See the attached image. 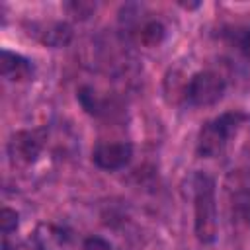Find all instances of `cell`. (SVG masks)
Here are the masks:
<instances>
[{"label": "cell", "instance_id": "6da1fadb", "mask_svg": "<svg viewBox=\"0 0 250 250\" xmlns=\"http://www.w3.org/2000/svg\"><path fill=\"white\" fill-rule=\"evenodd\" d=\"M191 199H193V229L195 236L203 244H211L219 232L217 215V191L215 180L205 172H195L191 178Z\"/></svg>", "mask_w": 250, "mask_h": 250}, {"label": "cell", "instance_id": "7a4b0ae2", "mask_svg": "<svg viewBox=\"0 0 250 250\" xmlns=\"http://www.w3.org/2000/svg\"><path fill=\"white\" fill-rule=\"evenodd\" d=\"M250 123V115L242 111H227L207 121L197 137V152L205 158L221 156L230 141Z\"/></svg>", "mask_w": 250, "mask_h": 250}, {"label": "cell", "instance_id": "3957f363", "mask_svg": "<svg viewBox=\"0 0 250 250\" xmlns=\"http://www.w3.org/2000/svg\"><path fill=\"white\" fill-rule=\"evenodd\" d=\"M227 92V80L217 70H199L189 76L184 98L193 107H209L215 105Z\"/></svg>", "mask_w": 250, "mask_h": 250}, {"label": "cell", "instance_id": "277c9868", "mask_svg": "<svg viewBox=\"0 0 250 250\" xmlns=\"http://www.w3.org/2000/svg\"><path fill=\"white\" fill-rule=\"evenodd\" d=\"M43 146H45V131L43 129L18 131L12 135V139L8 143V154L14 164L29 166L39 158Z\"/></svg>", "mask_w": 250, "mask_h": 250}, {"label": "cell", "instance_id": "5b68a950", "mask_svg": "<svg viewBox=\"0 0 250 250\" xmlns=\"http://www.w3.org/2000/svg\"><path fill=\"white\" fill-rule=\"evenodd\" d=\"M133 158V145L127 141H104L92 150V162L107 172L125 168Z\"/></svg>", "mask_w": 250, "mask_h": 250}, {"label": "cell", "instance_id": "8992f818", "mask_svg": "<svg viewBox=\"0 0 250 250\" xmlns=\"http://www.w3.org/2000/svg\"><path fill=\"white\" fill-rule=\"evenodd\" d=\"M70 232L55 223H39L29 236V250H70Z\"/></svg>", "mask_w": 250, "mask_h": 250}, {"label": "cell", "instance_id": "52a82bcc", "mask_svg": "<svg viewBox=\"0 0 250 250\" xmlns=\"http://www.w3.org/2000/svg\"><path fill=\"white\" fill-rule=\"evenodd\" d=\"M127 31L145 47H156L166 37V25L158 18H127Z\"/></svg>", "mask_w": 250, "mask_h": 250}, {"label": "cell", "instance_id": "ba28073f", "mask_svg": "<svg viewBox=\"0 0 250 250\" xmlns=\"http://www.w3.org/2000/svg\"><path fill=\"white\" fill-rule=\"evenodd\" d=\"M0 68H2V76L6 80H12V82H23V80H29L33 76V62L20 55V53H14V51H8V49H2V59H0Z\"/></svg>", "mask_w": 250, "mask_h": 250}, {"label": "cell", "instance_id": "9c48e42d", "mask_svg": "<svg viewBox=\"0 0 250 250\" xmlns=\"http://www.w3.org/2000/svg\"><path fill=\"white\" fill-rule=\"evenodd\" d=\"M229 191H230V201H232L234 211L246 223H250V176L236 174L234 186H230Z\"/></svg>", "mask_w": 250, "mask_h": 250}, {"label": "cell", "instance_id": "30bf717a", "mask_svg": "<svg viewBox=\"0 0 250 250\" xmlns=\"http://www.w3.org/2000/svg\"><path fill=\"white\" fill-rule=\"evenodd\" d=\"M41 41L45 45H51V47H62L70 41V27L62 21H55V23H49L41 35Z\"/></svg>", "mask_w": 250, "mask_h": 250}, {"label": "cell", "instance_id": "8fae6325", "mask_svg": "<svg viewBox=\"0 0 250 250\" xmlns=\"http://www.w3.org/2000/svg\"><path fill=\"white\" fill-rule=\"evenodd\" d=\"M18 225H20V217L14 209L10 207H4L2 213H0V230H2V244L10 242L12 238L16 240V230H18Z\"/></svg>", "mask_w": 250, "mask_h": 250}, {"label": "cell", "instance_id": "7c38bea8", "mask_svg": "<svg viewBox=\"0 0 250 250\" xmlns=\"http://www.w3.org/2000/svg\"><path fill=\"white\" fill-rule=\"evenodd\" d=\"M66 10H70V14L74 18L84 20V18H88L96 10V6L94 4H88V2H72V4H66Z\"/></svg>", "mask_w": 250, "mask_h": 250}, {"label": "cell", "instance_id": "4fadbf2b", "mask_svg": "<svg viewBox=\"0 0 250 250\" xmlns=\"http://www.w3.org/2000/svg\"><path fill=\"white\" fill-rule=\"evenodd\" d=\"M82 250H111V244L102 236H88L82 244Z\"/></svg>", "mask_w": 250, "mask_h": 250}, {"label": "cell", "instance_id": "5bb4252c", "mask_svg": "<svg viewBox=\"0 0 250 250\" xmlns=\"http://www.w3.org/2000/svg\"><path fill=\"white\" fill-rule=\"evenodd\" d=\"M238 49H240V53L250 61V27L244 29V31L238 35Z\"/></svg>", "mask_w": 250, "mask_h": 250}]
</instances>
